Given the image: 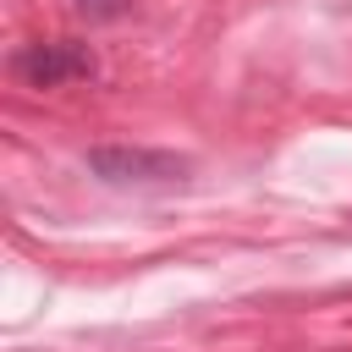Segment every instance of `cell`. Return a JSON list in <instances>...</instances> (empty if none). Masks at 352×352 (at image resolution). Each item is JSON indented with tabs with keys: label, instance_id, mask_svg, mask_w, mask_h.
I'll list each match as a JSON object with an SVG mask.
<instances>
[{
	"label": "cell",
	"instance_id": "cell-1",
	"mask_svg": "<svg viewBox=\"0 0 352 352\" xmlns=\"http://www.w3.org/2000/svg\"><path fill=\"white\" fill-rule=\"evenodd\" d=\"M88 170L104 176L110 187H170L182 182L187 160L160 148H88Z\"/></svg>",
	"mask_w": 352,
	"mask_h": 352
},
{
	"label": "cell",
	"instance_id": "cell-2",
	"mask_svg": "<svg viewBox=\"0 0 352 352\" xmlns=\"http://www.w3.org/2000/svg\"><path fill=\"white\" fill-rule=\"evenodd\" d=\"M16 72L33 82V88H60V82H77V77H94V50L77 44V38H55V44H33L16 55Z\"/></svg>",
	"mask_w": 352,
	"mask_h": 352
},
{
	"label": "cell",
	"instance_id": "cell-3",
	"mask_svg": "<svg viewBox=\"0 0 352 352\" xmlns=\"http://www.w3.org/2000/svg\"><path fill=\"white\" fill-rule=\"evenodd\" d=\"M72 6H77L88 22H116V16L126 11V0H72Z\"/></svg>",
	"mask_w": 352,
	"mask_h": 352
}]
</instances>
